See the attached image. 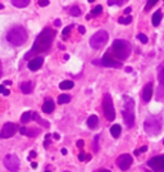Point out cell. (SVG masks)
<instances>
[{
	"mask_svg": "<svg viewBox=\"0 0 164 172\" xmlns=\"http://www.w3.org/2000/svg\"><path fill=\"white\" fill-rule=\"evenodd\" d=\"M54 37H55V31L54 30H51V28H49V27L44 28V31H41L40 35L36 37V40H35V42H33L31 50L25 55V58L30 59V57H32V55L49 51V49L53 45Z\"/></svg>",
	"mask_w": 164,
	"mask_h": 172,
	"instance_id": "6da1fadb",
	"label": "cell"
},
{
	"mask_svg": "<svg viewBox=\"0 0 164 172\" xmlns=\"http://www.w3.org/2000/svg\"><path fill=\"white\" fill-rule=\"evenodd\" d=\"M110 51L118 60H126L131 54V44L127 40L117 39L113 41V45L110 48Z\"/></svg>",
	"mask_w": 164,
	"mask_h": 172,
	"instance_id": "7a4b0ae2",
	"label": "cell"
},
{
	"mask_svg": "<svg viewBox=\"0 0 164 172\" xmlns=\"http://www.w3.org/2000/svg\"><path fill=\"white\" fill-rule=\"evenodd\" d=\"M28 39V35L26 30L21 26H13L11 30L7 32V41L14 46H22L26 44Z\"/></svg>",
	"mask_w": 164,
	"mask_h": 172,
	"instance_id": "3957f363",
	"label": "cell"
},
{
	"mask_svg": "<svg viewBox=\"0 0 164 172\" xmlns=\"http://www.w3.org/2000/svg\"><path fill=\"white\" fill-rule=\"evenodd\" d=\"M144 128H145V132L149 135H158L159 132L162 131L163 128V117L160 114H151L149 116L145 122H144Z\"/></svg>",
	"mask_w": 164,
	"mask_h": 172,
	"instance_id": "277c9868",
	"label": "cell"
},
{
	"mask_svg": "<svg viewBox=\"0 0 164 172\" xmlns=\"http://www.w3.org/2000/svg\"><path fill=\"white\" fill-rule=\"evenodd\" d=\"M124 104L122 109V116L123 121L127 125V127H133L135 125V102L132 98L123 97Z\"/></svg>",
	"mask_w": 164,
	"mask_h": 172,
	"instance_id": "5b68a950",
	"label": "cell"
},
{
	"mask_svg": "<svg viewBox=\"0 0 164 172\" xmlns=\"http://www.w3.org/2000/svg\"><path fill=\"white\" fill-rule=\"evenodd\" d=\"M103 111H104V116L108 121H114L115 118V109H114V104H113V99L110 97V94H105L103 98Z\"/></svg>",
	"mask_w": 164,
	"mask_h": 172,
	"instance_id": "8992f818",
	"label": "cell"
},
{
	"mask_svg": "<svg viewBox=\"0 0 164 172\" xmlns=\"http://www.w3.org/2000/svg\"><path fill=\"white\" fill-rule=\"evenodd\" d=\"M108 32L104 31V30H100L95 33V35L91 36L90 39V46L93 49H101L108 41Z\"/></svg>",
	"mask_w": 164,
	"mask_h": 172,
	"instance_id": "52a82bcc",
	"label": "cell"
},
{
	"mask_svg": "<svg viewBox=\"0 0 164 172\" xmlns=\"http://www.w3.org/2000/svg\"><path fill=\"white\" fill-rule=\"evenodd\" d=\"M4 164H5L7 170H9L11 172H18L21 163H19V159L16 154H8L4 158Z\"/></svg>",
	"mask_w": 164,
	"mask_h": 172,
	"instance_id": "ba28073f",
	"label": "cell"
},
{
	"mask_svg": "<svg viewBox=\"0 0 164 172\" xmlns=\"http://www.w3.org/2000/svg\"><path fill=\"white\" fill-rule=\"evenodd\" d=\"M38 121L41 123L44 127H49V123H47L46 121H44L42 118L38 117V114L36 112H32V111H28V112H25L22 114V117H21V122L22 123H27V122H30V121Z\"/></svg>",
	"mask_w": 164,
	"mask_h": 172,
	"instance_id": "9c48e42d",
	"label": "cell"
},
{
	"mask_svg": "<svg viewBox=\"0 0 164 172\" xmlns=\"http://www.w3.org/2000/svg\"><path fill=\"white\" fill-rule=\"evenodd\" d=\"M147 166L155 172H164V155L153 157L151 159H149Z\"/></svg>",
	"mask_w": 164,
	"mask_h": 172,
	"instance_id": "30bf717a",
	"label": "cell"
},
{
	"mask_svg": "<svg viewBox=\"0 0 164 172\" xmlns=\"http://www.w3.org/2000/svg\"><path fill=\"white\" fill-rule=\"evenodd\" d=\"M131 164H132V157H131V154L124 153V154H120L118 158H117V166L122 171H127L129 167H131Z\"/></svg>",
	"mask_w": 164,
	"mask_h": 172,
	"instance_id": "8fae6325",
	"label": "cell"
},
{
	"mask_svg": "<svg viewBox=\"0 0 164 172\" xmlns=\"http://www.w3.org/2000/svg\"><path fill=\"white\" fill-rule=\"evenodd\" d=\"M101 64L105 67H113V68H120V67H122V63L118 62V59L113 58L112 53L104 54V57L101 58Z\"/></svg>",
	"mask_w": 164,
	"mask_h": 172,
	"instance_id": "7c38bea8",
	"label": "cell"
},
{
	"mask_svg": "<svg viewBox=\"0 0 164 172\" xmlns=\"http://www.w3.org/2000/svg\"><path fill=\"white\" fill-rule=\"evenodd\" d=\"M16 131H17V126L13 122H7L2 128L0 136L4 137V139H8V137H12L16 134Z\"/></svg>",
	"mask_w": 164,
	"mask_h": 172,
	"instance_id": "4fadbf2b",
	"label": "cell"
},
{
	"mask_svg": "<svg viewBox=\"0 0 164 172\" xmlns=\"http://www.w3.org/2000/svg\"><path fill=\"white\" fill-rule=\"evenodd\" d=\"M158 80H159V86H158L156 99L158 100H162V99H164V68H162L160 72H159Z\"/></svg>",
	"mask_w": 164,
	"mask_h": 172,
	"instance_id": "5bb4252c",
	"label": "cell"
},
{
	"mask_svg": "<svg viewBox=\"0 0 164 172\" xmlns=\"http://www.w3.org/2000/svg\"><path fill=\"white\" fill-rule=\"evenodd\" d=\"M42 64H44V58H42V57H36V58H33L28 62L27 67L30 71H37L41 68Z\"/></svg>",
	"mask_w": 164,
	"mask_h": 172,
	"instance_id": "9a60e30c",
	"label": "cell"
},
{
	"mask_svg": "<svg viewBox=\"0 0 164 172\" xmlns=\"http://www.w3.org/2000/svg\"><path fill=\"white\" fill-rule=\"evenodd\" d=\"M151 97H153V84L149 82L147 85H145V88H144V90H142V100L149 103Z\"/></svg>",
	"mask_w": 164,
	"mask_h": 172,
	"instance_id": "2e32d148",
	"label": "cell"
},
{
	"mask_svg": "<svg viewBox=\"0 0 164 172\" xmlns=\"http://www.w3.org/2000/svg\"><path fill=\"white\" fill-rule=\"evenodd\" d=\"M54 108H55V104H54V102H53L51 99H46L45 103L42 104V112H44V113L50 114L53 111H54Z\"/></svg>",
	"mask_w": 164,
	"mask_h": 172,
	"instance_id": "e0dca14e",
	"label": "cell"
},
{
	"mask_svg": "<svg viewBox=\"0 0 164 172\" xmlns=\"http://www.w3.org/2000/svg\"><path fill=\"white\" fill-rule=\"evenodd\" d=\"M21 90L23 94H31L33 90V82L32 81H25V82L21 84Z\"/></svg>",
	"mask_w": 164,
	"mask_h": 172,
	"instance_id": "ac0fdd59",
	"label": "cell"
},
{
	"mask_svg": "<svg viewBox=\"0 0 164 172\" xmlns=\"http://www.w3.org/2000/svg\"><path fill=\"white\" fill-rule=\"evenodd\" d=\"M87 126H89V128H91V130L98 128V126H99V118H98V116H95V114L90 116L87 118Z\"/></svg>",
	"mask_w": 164,
	"mask_h": 172,
	"instance_id": "d6986e66",
	"label": "cell"
},
{
	"mask_svg": "<svg viewBox=\"0 0 164 172\" xmlns=\"http://www.w3.org/2000/svg\"><path fill=\"white\" fill-rule=\"evenodd\" d=\"M19 132L23 134V135H27V136H36L40 130L38 128H27V127H21L19 128Z\"/></svg>",
	"mask_w": 164,
	"mask_h": 172,
	"instance_id": "ffe728a7",
	"label": "cell"
},
{
	"mask_svg": "<svg viewBox=\"0 0 164 172\" xmlns=\"http://www.w3.org/2000/svg\"><path fill=\"white\" fill-rule=\"evenodd\" d=\"M162 18H163V13L162 11H156L155 13L153 14V17H151V21H153V26H159V23L162 22Z\"/></svg>",
	"mask_w": 164,
	"mask_h": 172,
	"instance_id": "44dd1931",
	"label": "cell"
},
{
	"mask_svg": "<svg viewBox=\"0 0 164 172\" xmlns=\"http://www.w3.org/2000/svg\"><path fill=\"white\" fill-rule=\"evenodd\" d=\"M120 132H122V127H120V125H113L112 127H110V134H112L113 137H119Z\"/></svg>",
	"mask_w": 164,
	"mask_h": 172,
	"instance_id": "7402d4cb",
	"label": "cell"
},
{
	"mask_svg": "<svg viewBox=\"0 0 164 172\" xmlns=\"http://www.w3.org/2000/svg\"><path fill=\"white\" fill-rule=\"evenodd\" d=\"M31 0H12V4L17 8H25L30 4Z\"/></svg>",
	"mask_w": 164,
	"mask_h": 172,
	"instance_id": "603a6c76",
	"label": "cell"
},
{
	"mask_svg": "<svg viewBox=\"0 0 164 172\" xmlns=\"http://www.w3.org/2000/svg\"><path fill=\"white\" fill-rule=\"evenodd\" d=\"M73 86H74V82H73V81L65 80V81H63V82H60L59 88H60L62 90H69V89L73 88Z\"/></svg>",
	"mask_w": 164,
	"mask_h": 172,
	"instance_id": "cb8c5ba5",
	"label": "cell"
},
{
	"mask_svg": "<svg viewBox=\"0 0 164 172\" xmlns=\"http://www.w3.org/2000/svg\"><path fill=\"white\" fill-rule=\"evenodd\" d=\"M71 102V97L68 94H62L59 95V98H58V103L59 104H67Z\"/></svg>",
	"mask_w": 164,
	"mask_h": 172,
	"instance_id": "d4e9b609",
	"label": "cell"
},
{
	"mask_svg": "<svg viewBox=\"0 0 164 172\" xmlns=\"http://www.w3.org/2000/svg\"><path fill=\"white\" fill-rule=\"evenodd\" d=\"M68 13L71 14V16H73V17H80L81 16V9L77 7V5H73V7L69 8Z\"/></svg>",
	"mask_w": 164,
	"mask_h": 172,
	"instance_id": "484cf974",
	"label": "cell"
},
{
	"mask_svg": "<svg viewBox=\"0 0 164 172\" xmlns=\"http://www.w3.org/2000/svg\"><path fill=\"white\" fill-rule=\"evenodd\" d=\"M118 22L120 23V25H129V23L132 22V17L131 16H127V17H120Z\"/></svg>",
	"mask_w": 164,
	"mask_h": 172,
	"instance_id": "4316f807",
	"label": "cell"
},
{
	"mask_svg": "<svg viewBox=\"0 0 164 172\" xmlns=\"http://www.w3.org/2000/svg\"><path fill=\"white\" fill-rule=\"evenodd\" d=\"M101 12H103V7H101V5H96L93 11H91V14H93V16H99Z\"/></svg>",
	"mask_w": 164,
	"mask_h": 172,
	"instance_id": "83f0119b",
	"label": "cell"
},
{
	"mask_svg": "<svg viewBox=\"0 0 164 172\" xmlns=\"http://www.w3.org/2000/svg\"><path fill=\"white\" fill-rule=\"evenodd\" d=\"M72 27H73V26H67L65 28H64V30H63V33H62V37H63V39L65 40L67 39V37H68V35H69V32H71V30H72Z\"/></svg>",
	"mask_w": 164,
	"mask_h": 172,
	"instance_id": "f1b7e54d",
	"label": "cell"
},
{
	"mask_svg": "<svg viewBox=\"0 0 164 172\" xmlns=\"http://www.w3.org/2000/svg\"><path fill=\"white\" fill-rule=\"evenodd\" d=\"M158 2H159V0H147L146 5H145V11H149V9H151Z\"/></svg>",
	"mask_w": 164,
	"mask_h": 172,
	"instance_id": "f546056e",
	"label": "cell"
},
{
	"mask_svg": "<svg viewBox=\"0 0 164 172\" xmlns=\"http://www.w3.org/2000/svg\"><path fill=\"white\" fill-rule=\"evenodd\" d=\"M137 39L141 41L142 44H146V42H147V36L144 35V33H138V35H137Z\"/></svg>",
	"mask_w": 164,
	"mask_h": 172,
	"instance_id": "4dcf8cb0",
	"label": "cell"
},
{
	"mask_svg": "<svg viewBox=\"0 0 164 172\" xmlns=\"http://www.w3.org/2000/svg\"><path fill=\"white\" fill-rule=\"evenodd\" d=\"M94 152H98L99 150V135H96L95 136V139H94Z\"/></svg>",
	"mask_w": 164,
	"mask_h": 172,
	"instance_id": "1f68e13d",
	"label": "cell"
},
{
	"mask_svg": "<svg viewBox=\"0 0 164 172\" xmlns=\"http://www.w3.org/2000/svg\"><path fill=\"white\" fill-rule=\"evenodd\" d=\"M124 2V0H108L109 5H120Z\"/></svg>",
	"mask_w": 164,
	"mask_h": 172,
	"instance_id": "d6a6232c",
	"label": "cell"
},
{
	"mask_svg": "<svg viewBox=\"0 0 164 172\" xmlns=\"http://www.w3.org/2000/svg\"><path fill=\"white\" fill-rule=\"evenodd\" d=\"M38 5H40V7L49 5V0H38Z\"/></svg>",
	"mask_w": 164,
	"mask_h": 172,
	"instance_id": "836d02e7",
	"label": "cell"
},
{
	"mask_svg": "<svg viewBox=\"0 0 164 172\" xmlns=\"http://www.w3.org/2000/svg\"><path fill=\"white\" fill-rule=\"evenodd\" d=\"M78 159H80V161L90 159V157H86V155H85V153H80V154H78Z\"/></svg>",
	"mask_w": 164,
	"mask_h": 172,
	"instance_id": "e575fe53",
	"label": "cell"
},
{
	"mask_svg": "<svg viewBox=\"0 0 164 172\" xmlns=\"http://www.w3.org/2000/svg\"><path fill=\"white\" fill-rule=\"evenodd\" d=\"M78 31H80V33H82V35H84V33L86 32V28H85L84 26H80V27H78Z\"/></svg>",
	"mask_w": 164,
	"mask_h": 172,
	"instance_id": "d590c367",
	"label": "cell"
},
{
	"mask_svg": "<svg viewBox=\"0 0 164 172\" xmlns=\"http://www.w3.org/2000/svg\"><path fill=\"white\" fill-rule=\"evenodd\" d=\"M84 144H85L84 140H78V141H77V146H78V148H82V146H84Z\"/></svg>",
	"mask_w": 164,
	"mask_h": 172,
	"instance_id": "8d00e7d4",
	"label": "cell"
},
{
	"mask_svg": "<svg viewBox=\"0 0 164 172\" xmlns=\"http://www.w3.org/2000/svg\"><path fill=\"white\" fill-rule=\"evenodd\" d=\"M5 90H7V89L4 88V85H0V93H3V94H4V93H5Z\"/></svg>",
	"mask_w": 164,
	"mask_h": 172,
	"instance_id": "74e56055",
	"label": "cell"
},
{
	"mask_svg": "<svg viewBox=\"0 0 164 172\" xmlns=\"http://www.w3.org/2000/svg\"><path fill=\"white\" fill-rule=\"evenodd\" d=\"M131 11H132V9L131 8H126V9H124V13H126V14H129V13H131Z\"/></svg>",
	"mask_w": 164,
	"mask_h": 172,
	"instance_id": "f35d334b",
	"label": "cell"
},
{
	"mask_svg": "<svg viewBox=\"0 0 164 172\" xmlns=\"http://www.w3.org/2000/svg\"><path fill=\"white\" fill-rule=\"evenodd\" d=\"M30 154H31L30 157H32V158H35V157H36V152H31Z\"/></svg>",
	"mask_w": 164,
	"mask_h": 172,
	"instance_id": "ab89813d",
	"label": "cell"
},
{
	"mask_svg": "<svg viewBox=\"0 0 164 172\" xmlns=\"http://www.w3.org/2000/svg\"><path fill=\"white\" fill-rule=\"evenodd\" d=\"M31 166H32V168H36V167H37V163H36V162H32Z\"/></svg>",
	"mask_w": 164,
	"mask_h": 172,
	"instance_id": "60d3db41",
	"label": "cell"
},
{
	"mask_svg": "<svg viewBox=\"0 0 164 172\" xmlns=\"http://www.w3.org/2000/svg\"><path fill=\"white\" fill-rule=\"evenodd\" d=\"M55 26H60V20H55Z\"/></svg>",
	"mask_w": 164,
	"mask_h": 172,
	"instance_id": "b9f144b4",
	"label": "cell"
},
{
	"mask_svg": "<svg viewBox=\"0 0 164 172\" xmlns=\"http://www.w3.org/2000/svg\"><path fill=\"white\" fill-rule=\"evenodd\" d=\"M4 85H12V81H5V82H4Z\"/></svg>",
	"mask_w": 164,
	"mask_h": 172,
	"instance_id": "7bdbcfd3",
	"label": "cell"
},
{
	"mask_svg": "<svg viewBox=\"0 0 164 172\" xmlns=\"http://www.w3.org/2000/svg\"><path fill=\"white\" fill-rule=\"evenodd\" d=\"M62 154H67V149H65V148H63V149H62Z\"/></svg>",
	"mask_w": 164,
	"mask_h": 172,
	"instance_id": "ee69618b",
	"label": "cell"
},
{
	"mask_svg": "<svg viewBox=\"0 0 164 172\" xmlns=\"http://www.w3.org/2000/svg\"><path fill=\"white\" fill-rule=\"evenodd\" d=\"M126 71H127V72H132V68H131V67H127Z\"/></svg>",
	"mask_w": 164,
	"mask_h": 172,
	"instance_id": "f6af8a7d",
	"label": "cell"
},
{
	"mask_svg": "<svg viewBox=\"0 0 164 172\" xmlns=\"http://www.w3.org/2000/svg\"><path fill=\"white\" fill-rule=\"evenodd\" d=\"M99 172H112V171H109V170H100Z\"/></svg>",
	"mask_w": 164,
	"mask_h": 172,
	"instance_id": "bcb514c9",
	"label": "cell"
},
{
	"mask_svg": "<svg viewBox=\"0 0 164 172\" xmlns=\"http://www.w3.org/2000/svg\"><path fill=\"white\" fill-rule=\"evenodd\" d=\"M11 94V91H9V90H5V93H4V95H9Z\"/></svg>",
	"mask_w": 164,
	"mask_h": 172,
	"instance_id": "7dc6e473",
	"label": "cell"
},
{
	"mask_svg": "<svg viewBox=\"0 0 164 172\" xmlns=\"http://www.w3.org/2000/svg\"><path fill=\"white\" fill-rule=\"evenodd\" d=\"M3 8H4V7H3V5H2V4H0V9H3Z\"/></svg>",
	"mask_w": 164,
	"mask_h": 172,
	"instance_id": "c3c4849f",
	"label": "cell"
},
{
	"mask_svg": "<svg viewBox=\"0 0 164 172\" xmlns=\"http://www.w3.org/2000/svg\"><path fill=\"white\" fill-rule=\"evenodd\" d=\"M89 2H90V3H93V2H95V0H89Z\"/></svg>",
	"mask_w": 164,
	"mask_h": 172,
	"instance_id": "681fc988",
	"label": "cell"
},
{
	"mask_svg": "<svg viewBox=\"0 0 164 172\" xmlns=\"http://www.w3.org/2000/svg\"><path fill=\"white\" fill-rule=\"evenodd\" d=\"M64 172H69V171H64Z\"/></svg>",
	"mask_w": 164,
	"mask_h": 172,
	"instance_id": "f907efd6",
	"label": "cell"
},
{
	"mask_svg": "<svg viewBox=\"0 0 164 172\" xmlns=\"http://www.w3.org/2000/svg\"><path fill=\"white\" fill-rule=\"evenodd\" d=\"M46 172H50V171H46Z\"/></svg>",
	"mask_w": 164,
	"mask_h": 172,
	"instance_id": "816d5d0a",
	"label": "cell"
},
{
	"mask_svg": "<svg viewBox=\"0 0 164 172\" xmlns=\"http://www.w3.org/2000/svg\"><path fill=\"white\" fill-rule=\"evenodd\" d=\"M0 76H2V73H0Z\"/></svg>",
	"mask_w": 164,
	"mask_h": 172,
	"instance_id": "f5cc1de1",
	"label": "cell"
},
{
	"mask_svg": "<svg viewBox=\"0 0 164 172\" xmlns=\"http://www.w3.org/2000/svg\"><path fill=\"white\" fill-rule=\"evenodd\" d=\"M163 143H164V140H163Z\"/></svg>",
	"mask_w": 164,
	"mask_h": 172,
	"instance_id": "db71d44e",
	"label": "cell"
}]
</instances>
